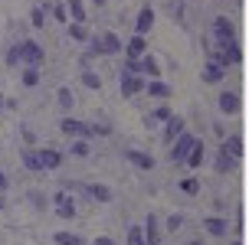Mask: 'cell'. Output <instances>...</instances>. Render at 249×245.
<instances>
[{
	"label": "cell",
	"instance_id": "obj_1",
	"mask_svg": "<svg viewBox=\"0 0 249 245\" xmlns=\"http://www.w3.org/2000/svg\"><path fill=\"white\" fill-rule=\"evenodd\" d=\"M210 59L223 62V65H230V62L239 59V46H236V30L230 26V20H213L210 26Z\"/></svg>",
	"mask_w": 249,
	"mask_h": 245
},
{
	"label": "cell",
	"instance_id": "obj_2",
	"mask_svg": "<svg viewBox=\"0 0 249 245\" xmlns=\"http://www.w3.org/2000/svg\"><path fill=\"white\" fill-rule=\"evenodd\" d=\"M194 144H197V141H194L190 134H180V137L174 141V147H171V160H174V163H184V160L190 157Z\"/></svg>",
	"mask_w": 249,
	"mask_h": 245
},
{
	"label": "cell",
	"instance_id": "obj_3",
	"mask_svg": "<svg viewBox=\"0 0 249 245\" xmlns=\"http://www.w3.org/2000/svg\"><path fill=\"white\" fill-rule=\"evenodd\" d=\"M53 209H56V216H59V219H72V216H75L72 196H69V193H56V196H53Z\"/></svg>",
	"mask_w": 249,
	"mask_h": 245
},
{
	"label": "cell",
	"instance_id": "obj_4",
	"mask_svg": "<svg viewBox=\"0 0 249 245\" xmlns=\"http://www.w3.org/2000/svg\"><path fill=\"white\" fill-rule=\"evenodd\" d=\"M36 157H39V167H43V170H56L62 163V154L59 150H50V147H39Z\"/></svg>",
	"mask_w": 249,
	"mask_h": 245
},
{
	"label": "cell",
	"instance_id": "obj_5",
	"mask_svg": "<svg viewBox=\"0 0 249 245\" xmlns=\"http://www.w3.org/2000/svg\"><path fill=\"white\" fill-rule=\"evenodd\" d=\"M62 131H66V134H75V137H92L95 134V128H89V124H82V121H72V118L62 121Z\"/></svg>",
	"mask_w": 249,
	"mask_h": 245
},
{
	"label": "cell",
	"instance_id": "obj_6",
	"mask_svg": "<svg viewBox=\"0 0 249 245\" xmlns=\"http://www.w3.org/2000/svg\"><path fill=\"white\" fill-rule=\"evenodd\" d=\"M89 199H95V203H112V186L89 183Z\"/></svg>",
	"mask_w": 249,
	"mask_h": 245
},
{
	"label": "cell",
	"instance_id": "obj_7",
	"mask_svg": "<svg viewBox=\"0 0 249 245\" xmlns=\"http://www.w3.org/2000/svg\"><path fill=\"white\" fill-rule=\"evenodd\" d=\"M144 239H148V245H161V229H158V216H148V219H144Z\"/></svg>",
	"mask_w": 249,
	"mask_h": 245
},
{
	"label": "cell",
	"instance_id": "obj_8",
	"mask_svg": "<svg viewBox=\"0 0 249 245\" xmlns=\"http://www.w3.org/2000/svg\"><path fill=\"white\" fill-rule=\"evenodd\" d=\"M180 134H184V121H180V118H171L167 128H164V141H167V144H174Z\"/></svg>",
	"mask_w": 249,
	"mask_h": 245
},
{
	"label": "cell",
	"instance_id": "obj_9",
	"mask_svg": "<svg viewBox=\"0 0 249 245\" xmlns=\"http://www.w3.org/2000/svg\"><path fill=\"white\" fill-rule=\"evenodd\" d=\"M233 163H236V157H233L226 147H220V154H216V170H220V173H230V170H233Z\"/></svg>",
	"mask_w": 249,
	"mask_h": 245
},
{
	"label": "cell",
	"instance_id": "obj_10",
	"mask_svg": "<svg viewBox=\"0 0 249 245\" xmlns=\"http://www.w3.org/2000/svg\"><path fill=\"white\" fill-rule=\"evenodd\" d=\"M20 49H23V59L30 62V65H39V62H43V49H39V46H33V43H23Z\"/></svg>",
	"mask_w": 249,
	"mask_h": 245
},
{
	"label": "cell",
	"instance_id": "obj_11",
	"mask_svg": "<svg viewBox=\"0 0 249 245\" xmlns=\"http://www.w3.org/2000/svg\"><path fill=\"white\" fill-rule=\"evenodd\" d=\"M53 242H56V245H86V239L75 235V232H56V235H53Z\"/></svg>",
	"mask_w": 249,
	"mask_h": 245
},
{
	"label": "cell",
	"instance_id": "obj_12",
	"mask_svg": "<svg viewBox=\"0 0 249 245\" xmlns=\"http://www.w3.org/2000/svg\"><path fill=\"white\" fill-rule=\"evenodd\" d=\"M128 160H131L135 167H141V170H151V167H154V160H151L148 154H141V150H128Z\"/></svg>",
	"mask_w": 249,
	"mask_h": 245
},
{
	"label": "cell",
	"instance_id": "obj_13",
	"mask_svg": "<svg viewBox=\"0 0 249 245\" xmlns=\"http://www.w3.org/2000/svg\"><path fill=\"white\" fill-rule=\"evenodd\" d=\"M122 88H124V95H138V92H144V82H141V79H135V75H124Z\"/></svg>",
	"mask_w": 249,
	"mask_h": 245
},
{
	"label": "cell",
	"instance_id": "obj_14",
	"mask_svg": "<svg viewBox=\"0 0 249 245\" xmlns=\"http://www.w3.org/2000/svg\"><path fill=\"white\" fill-rule=\"evenodd\" d=\"M95 49H99V52H115V49H118V39H115L112 33H105V36L95 39Z\"/></svg>",
	"mask_w": 249,
	"mask_h": 245
},
{
	"label": "cell",
	"instance_id": "obj_15",
	"mask_svg": "<svg viewBox=\"0 0 249 245\" xmlns=\"http://www.w3.org/2000/svg\"><path fill=\"white\" fill-rule=\"evenodd\" d=\"M226 229H230V226H226V219H220V216H210V219H207V232L210 235H226Z\"/></svg>",
	"mask_w": 249,
	"mask_h": 245
},
{
	"label": "cell",
	"instance_id": "obj_16",
	"mask_svg": "<svg viewBox=\"0 0 249 245\" xmlns=\"http://www.w3.org/2000/svg\"><path fill=\"white\" fill-rule=\"evenodd\" d=\"M128 245H148V239H144V226H131L128 229Z\"/></svg>",
	"mask_w": 249,
	"mask_h": 245
},
{
	"label": "cell",
	"instance_id": "obj_17",
	"mask_svg": "<svg viewBox=\"0 0 249 245\" xmlns=\"http://www.w3.org/2000/svg\"><path fill=\"white\" fill-rule=\"evenodd\" d=\"M144 92H148V95H154V98H167V95H171V88L164 85V82H148V85H144Z\"/></svg>",
	"mask_w": 249,
	"mask_h": 245
},
{
	"label": "cell",
	"instance_id": "obj_18",
	"mask_svg": "<svg viewBox=\"0 0 249 245\" xmlns=\"http://www.w3.org/2000/svg\"><path fill=\"white\" fill-rule=\"evenodd\" d=\"M151 23H154V13H151L148 7H144V10H141V16H138V33H148Z\"/></svg>",
	"mask_w": 249,
	"mask_h": 245
},
{
	"label": "cell",
	"instance_id": "obj_19",
	"mask_svg": "<svg viewBox=\"0 0 249 245\" xmlns=\"http://www.w3.org/2000/svg\"><path fill=\"white\" fill-rule=\"evenodd\" d=\"M226 150H230V154H233V157H239V154H243V137L239 134H233V137H226Z\"/></svg>",
	"mask_w": 249,
	"mask_h": 245
},
{
	"label": "cell",
	"instance_id": "obj_20",
	"mask_svg": "<svg viewBox=\"0 0 249 245\" xmlns=\"http://www.w3.org/2000/svg\"><path fill=\"white\" fill-rule=\"evenodd\" d=\"M220 108H223V111H236L239 108V98L233 95V92H230V95H220Z\"/></svg>",
	"mask_w": 249,
	"mask_h": 245
},
{
	"label": "cell",
	"instance_id": "obj_21",
	"mask_svg": "<svg viewBox=\"0 0 249 245\" xmlns=\"http://www.w3.org/2000/svg\"><path fill=\"white\" fill-rule=\"evenodd\" d=\"M141 52H144V36H135V39H131V46H128V56H131V59H138Z\"/></svg>",
	"mask_w": 249,
	"mask_h": 245
},
{
	"label": "cell",
	"instance_id": "obj_22",
	"mask_svg": "<svg viewBox=\"0 0 249 245\" xmlns=\"http://www.w3.org/2000/svg\"><path fill=\"white\" fill-rule=\"evenodd\" d=\"M200 160H203V144H194V150H190V157H187V163H190V167H200Z\"/></svg>",
	"mask_w": 249,
	"mask_h": 245
},
{
	"label": "cell",
	"instance_id": "obj_23",
	"mask_svg": "<svg viewBox=\"0 0 249 245\" xmlns=\"http://www.w3.org/2000/svg\"><path fill=\"white\" fill-rule=\"evenodd\" d=\"M23 163H26V170H33V173H39L43 167H39V157L30 150V154H23Z\"/></svg>",
	"mask_w": 249,
	"mask_h": 245
},
{
	"label": "cell",
	"instance_id": "obj_24",
	"mask_svg": "<svg viewBox=\"0 0 249 245\" xmlns=\"http://www.w3.org/2000/svg\"><path fill=\"white\" fill-rule=\"evenodd\" d=\"M171 118H174V114H171L167 108H158V111H154V114L148 118V124H158V121H171Z\"/></svg>",
	"mask_w": 249,
	"mask_h": 245
},
{
	"label": "cell",
	"instance_id": "obj_25",
	"mask_svg": "<svg viewBox=\"0 0 249 245\" xmlns=\"http://www.w3.org/2000/svg\"><path fill=\"white\" fill-rule=\"evenodd\" d=\"M23 82H26V85H36V82H39V69H36V65H30V69L23 72Z\"/></svg>",
	"mask_w": 249,
	"mask_h": 245
},
{
	"label": "cell",
	"instance_id": "obj_26",
	"mask_svg": "<svg viewBox=\"0 0 249 245\" xmlns=\"http://www.w3.org/2000/svg\"><path fill=\"white\" fill-rule=\"evenodd\" d=\"M180 226H184V216H180V212H174V216L167 219V232H177Z\"/></svg>",
	"mask_w": 249,
	"mask_h": 245
},
{
	"label": "cell",
	"instance_id": "obj_27",
	"mask_svg": "<svg viewBox=\"0 0 249 245\" xmlns=\"http://www.w3.org/2000/svg\"><path fill=\"white\" fill-rule=\"evenodd\" d=\"M180 186H184L187 193H200V180H194V177H187V180H184Z\"/></svg>",
	"mask_w": 249,
	"mask_h": 245
},
{
	"label": "cell",
	"instance_id": "obj_28",
	"mask_svg": "<svg viewBox=\"0 0 249 245\" xmlns=\"http://www.w3.org/2000/svg\"><path fill=\"white\" fill-rule=\"evenodd\" d=\"M69 10H72L75 20H82V16H86V13H82V7H79V0H69Z\"/></svg>",
	"mask_w": 249,
	"mask_h": 245
},
{
	"label": "cell",
	"instance_id": "obj_29",
	"mask_svg": "<svg viewBox=\"0 0 249 245\" xmlns=\"http://www.w3.org/2000/svg\"><path fill=\"white\" fill-rule=\"evenodd\" d=\"M72 154H79V157H86V154H89V144H86V141H79V144H72Z\"/></svg>",
	"mask_w": 249,
	"mask_h": 245
},
{
	"label": "cell",
	"instance_id": "obj_30",
	"mask_svg": "<svg viewBox=\"0 0 249 245\" xmlns=\"http://www.w3.org/2000/svg\"><path fill=\"white\" fill-rule=\"evenodd\" d=\"M82 79H86V85H92V88H99V75H92V72H86V75H82Z\"/></svg>",
	"mask_w": 249,
	"mask_h": 245
},
{
	"label": "cell",
	"instance_id": "obj_31",
	"mask_svg": "<svg viewBox=\"0 0 249 245\" xmlns=\"http://www.w3.org/2000/svg\"><path fill=\"white\" fill-rule=\"evenodd\" d=\"M59 105H66V108H69V105H72V95H69V92H66V88H62V92H59Z\"/></svg>",
	"mask_w": 249,
	"mask_h": 245
},
{
	"label": "cell",
	"instance_id": "obj_32",
	"mask_svg": "<svg viewBox=\"0 0 249 245\" xmlns=\"http://www.w3.org/2000/svg\"><path fill=\"white\" fill-rule=\"evenodd\" d=\"M95 245H115V239H108V235H99V239H95Z\"/></svg>",
	"mask_w": 249,
	"mask_h": 245
},
{
	"label": "cell",
	"instance_id": "obj_33",
	"mask_svg": "<svg viewBox=\"0 0 249 245\" xmlns=\"http://www.w3.org/2000/svg\"><path fill=\"white\" fill-rule=\"evenodd\" d=\"M0 190H7V177L3 173H0Z\"/></svg>",
	"mask_w": 249,
	"mask_h": 245
},
{
	"label": "cell",
	"instance_id": "obj_34",
	"mask_svg": "<svg viewBox=\"0 0 249 245\" xmlns=\"http://www.w3.org/2000/svg\"><path fill=\"white\" fill-rule=\"evenodd\" d=\"M0 209H3V190H0Z\"/></svg>",
	"mask_w": 249,
	"mask_h": 245
},
{
	"label": "cell",
	"instance_id": "obj_35",
	"mask_svg": "<svg viewBox=\"0 0 249 245\" xmlns=\"http://www.w3.org/2000/svg\"><path fill=\"white\" fill-rule=\"evenodd\" d=\"M187 245H200V242H187Z\"/></svg>",
	"mask_w": 249,
	"mask_h": 245
},
{
	"label": "cell",
	"instance_id": "obj_36",
	"mask_svg": "<svg viewBox=\"0 0 249 245\" xmlns=\"http://www.w3.org/2000/svg\"><path fill=\"white\" fill-rule=\"evenodd\" d=\"M95 3H102V0H95Z\"/></svg>",
	"mask_w": 249,
	"mask_h": 245
},
{
	"label": "cell",
	"instance_id": "obj_37",
	"mask_svg": "<svg viewBox=\"0 0 249 245\" xmlns=\"http://www.w3.org/2000/svg\"><path fill=\"white\" fill-rule=\"evenodd\" d=\"M233 245H239V242H233Z\"/></svg>",
	"mask_w": 249,
	"mask_h": 245
}]
</instances>
